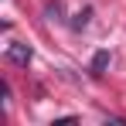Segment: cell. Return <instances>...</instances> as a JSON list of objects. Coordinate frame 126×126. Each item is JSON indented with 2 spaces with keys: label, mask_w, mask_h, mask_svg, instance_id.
I'll list each match as a JSON object with an SVG mask.
<instances>
[{
  "label": "cell",
  "mask_w": 126,
  "mask_h": 126,
  "mask_svg": "<svg viewBox=\"0 0 126 126\" xmlns=\"http://www.w3.org/2000/svg\"><path fill=\"white\" fill-rule=\"evenodd\" d=\"M31 58H34V51H31L27 44H21V41L7 44V62H14V65H21V68H27V65H31Z\"/></svg>",
  "instance_id": "6da1fadb"
},
{
  "label": "cell",
  "mask_w": 126,
  "mask_h": 126,
  "mask_svg": "<svg viewBox=\"0 0 126 126\" xmlns=\"http://www.w3.org/2000/svg\"><path fill=\"white\" fill-rule=\"evenodd\" d=\"M106 68H109V51H95V55H92V65H89V72H92V75H95V79H102L106 75Z\"/></svg>",
  "instance_id": "7a4b0ae2"
},
{
  "label": "cell",
  "mask_w": 126,
  "mask_h": 126,
  "mask_svg": "<svg viewBox=\"0 0 126 126\" xmlns=\"http://www.w3.org/2000/svg\"><path fill=\"white\" fill-rule=\"evenodd\" d=\"M89 17H92V7H82V10L75 14V21H72V27H75V31H85V27H89Z\"/></svg>",
  "instance_id": "3957f363"
},
{
  "label": "cell",
  "mask_w": 126,
  "mask_h": 126,
  "mask_svg": "<svg viewBox=\"0 0 126 126\" xmlns=\"http://www.w3.org/2000/svg\"><path fill=\"white\" fill-rule=\"evenodd\" d=\"M44 14H48V21H62V0H48Z\"/></svg>",
  "instance_id": "277c9868"
}]
</instances>
